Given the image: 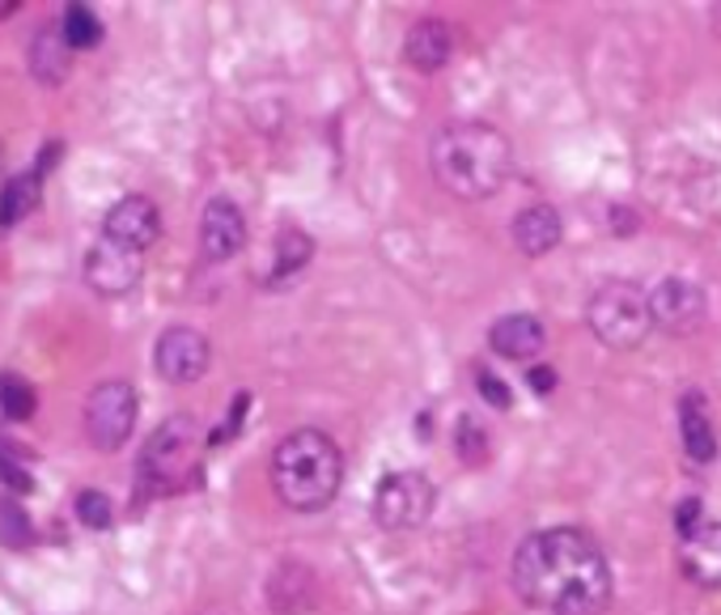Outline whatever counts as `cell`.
<instances>
[{
	"label": "cell",
	"mask_w": 721,
	"mask_h": 615,
	"mask_svg": "<svg viewBox=\"0 0 721 615\" xmlns=\"http://www.w3.org/2000/svg\"><path fill=\"white\" fill-rule=\"evenodd\" d=\"M509 582L518 598L544 615H599L611 603V564L582 527L535 531L518 543Z\"/></svg>",
	"instance_id": "1"
},
{
	"label": "cell",
	"mask_w": 721,
	"mask_h": 615,
	"mask_svg": "<svg viewBox=\"0 0 721 615\" xmlns=\"http://www.w3.org/2000/svg\"><path fill=\"white\" fill-rule=\"evenodd\" d=\"M429 170L450 196L488 199L514 170V144L484 119H454L429 140Z\"/></svg>",
	"instance_id": "2"
},
{
	"label": "cell",
	"mask_w": 721,
	"mask_h": 615,
	"mask_svg": "<svg viewBox=\"0 0 721 615\" xmlns=\"http://www.w3.org/2000/svg\"><path fill=\"white\" fill-rule=\"evenodd\" d=\"M344 484V454L323 429H293L272 454V488L289 509L314 514L335 501Z\"/></svg>",
	"instance_id": "3"
},
{
	"label": "cell",
	"mask_w": 721,
	"mask_h": 615,
	"mask_svg": "<svg viewBox=\"0 0 721 615\" xmlns=\"http://www.w3.org/2000/svg\"><path fill=\"white\" fill-rule=\"evenodd\" d=\"M200 454H204V438H200L195 417L192 412H174L153 429V438L140 450L137 479L153 497L192 488L200 479Z\"/></svg>",
	"instance_id": "4"
},
{
	"label": "cell",
	"mask_w": 721,
	"mask_h": 615,
	"mask_svg": "<svg viewBox=\"0 0 721 615\" xmlns=\"http://www.w3.org/2000/svg\"><path fill=\"white\" fill-rule=\"evenodd\" d=\"M585 323L607 348L633 353L654 332L649 289H641L637 280H607V284H599L590 306H585Z\"/></svg>",
	"instance_id": "5"
},
{
	"label": "cell",
	"mask_w": 721,
	"mask_h": 615,
	"mask_svg": "<svg viewBox=\"0 0 721 615\" xmlns=\"http://www.w3.org/2000/svg\"><path fill=\"white\" fill-rule=\"evenodd\" d=\"M137 391H132V382H123V378H107V382H98L89 399H85V433H89V442L103 450V454H115V450H123V442L132 438V429H137Z\"/></svg>",
	"instance_id": "6"
},
{
	"label": "cell",
	"mask_w": 721,
	"mask_h": 615,
	"mask_svg": "<svg viewBox=\"0 0 721 615\" xmlns=\"http://www.w3.org/2000/svg\"><path fill=\"white\" fill-rule=\"evenodd\" d=\"M433 514V484L424 472H390L374 493V522L383 531H417Z\"/></svg>",
	"instance_id": "7"
},
{
	"label": "cell",
	"mask_w": 721,
	"mask_h": 615,
	"mask_svg": "<svg viewBox=\"0 0 721 615\" xmlns=\"http://www.w3.org/2000/svg\"><path fill=\"white\" fill-rule=\"evenodd\" d=\"M649 314H654V327H663L666 336H696L709 319V298L696 280L663 277L649 289Z\"/></svg>",
	"instance_id": "8"
},
{
	"label": "cell",
	"mask_w": 721,
	"mask_h": 615,
	"mask_svg": "<svg viewBox=\"0 0 721 615\" xmlns=\"http://www.w3.org/2000/svg\"><path fill=\"white\" fill-rule=\"evenodd\" d=\"M213 365V344L204 332L195 327H166L158 336V348H153V369L174 382V387H192L208 374Z\"/></svg>",
	"instance_id": "9"
},
{
	"label": "cell",
	"mask_w": 721,
	"mask_h": 615,
	"mask_svg": "<svg viewBox=\"0 0 721 615\" xmlns=\"http://www.w3.org/2000/svg\"><path fill=\"white\" fill-rule=\"evenodd\" d=\"M140 272H144V255L115 247L111 238H98L89 255H85V284L103 298H123L137 289Z\"/></svg>",
	"instance_id": "10"
},
{
	"label": "cell",
	"mask_w": 721,
	"mask_h": 615,
	"mask_svg": "<svg viewBox=\"0 0 721 615\" xmlns=\"http://www.w3.org/2000/svg\"><path fill=\"white\" fill-rule=\"evenodd\" d=\"M103 238H111L115 247L144 255L158 238H162V213L149 196H123L111 204L107 222H103Z\"/></svg>",
	"instance_id": "11"
},
{
	"label": "cell",
	"mask_w": 721,
	"mask_h": 615,
	"mask_svg": "<svg viewBox=\"0 0 721 615\" xmlns=\"http://www.w3.org/2000/svg\"><path fill=\"white\" fill-rule=\"evenodd\" d=\"M243 247H247V217H243V208L225 196L208 199L204 217H200V251H204V259L225 263Z\"/></svg>",
	"instance_id": "12"
},
{
	"label": "cell",
	"mask_w": 721,
	"mask_h": 615,
	"mask_svg": "<svg viewBox=\"0 0 721 615\" xmlns=\"http://www.w3.org/2000/svg\"><path fill=\"white\" fill-rule=\"evenodd\" d=\"M488 348L501 362H535L548 348V327L539 323V314H527V310L501 314L488 327Z\"/></svg>",
	"instance_id": "13"
},
{
	"label": "cell",
	"mask_w": 721,
	"mask_h": 615,
	"mask_svg": "<svg viewBox=\"0 0 721 615\" xmlns=\"http://www.w3.org/2000/svg\"><path fill=\"white\" fill-rule=\"evenodd\" d=\"M679 569L696 586L721 590V522H700L679 543Z\"/></svg>",
	"instance_id": "14"
},
{
	"label": "cell",
	"mask_w": 721,
	"mask_h": 615,
	"mask_svg": "<svg viewBox=\"0 0 721 615\" xmlns=\"http://www.w3.org/2000/svg\"><path fill=\"white\" fill-rule=\"evenodd\" d=\"M509 238H514V247L527 255V259H544V255H552L560 247L564 222H560V213H556L552 204H530V208H523L514 217Z\"/></svg>",
	"instance_id": "15"
},
{
	"label": "cell",
	"mask_w": 721,
	"mask_h": 615,
	"mask_svg": "<svg viewBox=\"0 0 721 615\" xmlns=\"http://www.w3.org/2000/svg\"><path fill=\"white\" fill-rule=\"evenodd\" d=\"M454 56V30L438 22V18H420L417 26L408 30L403 39V60L417 68V73H442Z\"/></svg>",
	"instance_id": "16"
},
{
	"label": "cell",
	"mask_w": 721,
	"mask_h": 615,
	"mask_svg": "<svg viewBox=\"0 0 721 615\" xmlns=\"http://www.w3.org/2000/svg\"><path fill=\"white\" fill-rule=\"evenodd\" d=\"M679 438H684V454L696 467H709L718 458V433H713V420H709L700 391H688L679 399Z\"/></svg>",
	"instance_id": "17"
},
{
	"label": "cell",
	"mask_w": 721,
	"mask_h": 615,
	"mask_svg": "<svg viewBox=\"0 0 721 615\" xmlns=\"http://www.w3.org/2000/svg\"><path fill=\"white\" fill-rule=\"evenodd\" d=\"M268 603L277 615H302L314 603V573L305 564H280L268 582Z\"/></svg>",
	"instance_id": "18"
},
{
	"label": "cell",
	"mask_w": 721,
	"mask_h": 615,
	"mask_svg": "<svg viewBox=\"0 0 721 615\" xmlns=\"http://www.w3.org/2000/svg\"><path fill=\"white\" fill-rule=\"evenodd\" d=\"M68 64H73V47L64 43V34L56 26H43L30 43V73L43 85H60L68 77Z\"/></svg>",
	"instance_id": "19"
},
{
	"label": "cell",
	"mask_w": 721,
	"mask_h": 615,
	"mask_svg": "<svg viewBox=\"0 0 721 615\" xmlns=\"http://www.w3.org/2000/svg\"><path fill=\"white\" fill-rule=\"evenodd\" d=\"M39 192H43V170L39 166L26 170V174L4 179V187H0V225L9 229V225H18L22 217H30L34 204H39Z\"/></svg>",
	"instance_id": "20"
},
{
	"label": "cell",
	"mask_w": 721,
	"mask_h": 615,
	"mask_svg": "<svg viewBox=\"0 0 721 615\" xmlns=\"http://www.w3.org/2000/svg\"><path fill=\"white\" fill-rule=\"evenodd\" d=\"M310 259H314V238L302 234V229H293V225H284V229L277 234V263H272V280L298 277Z\"/></svg>",
	"instance_id": "21"
},
{
	"label": "cell",
	"mask_w": 721,
	"mask_h": 615,
	"mask_svg": "<svg viewBox=\"0 0 721 615\" xmlns=\"http://www.w3.org/2000/svg\"><path fill=\"white\" fill-rule=\"evenodd\" d=\"M60 34L73 52H85V47H98L103 43V22L89 4H68L64 18H60Z\"/></svg>",
	"instance_id": "22"
},
{
	"label": "cell",
	"mask_w": 721,
	"mask_h": 615,
	"mask_svg": "<svg viewBox=\"0 0 721 615\" xmlns=\"http://www.w3.org/2000/svg\"><path fill=\"white\" fill-rule=\"evenodd\" d=\"M39 408V395L30 387L26 378L18 374H0V412L9 420H30Z\"/></svg>",
	"instance_id": "23"
},
{
	"label": "cell",
	"mask_w": 721,
	"mask_h": 615,
	"mask_svg": "<svg viewBox=\"0 0 721 615\" xmlns=\"http://www.w3.org/2000/svg\"><path fill=\"white\" fill-rule=\"evenodd\" d=\"M454 446H459V458H463L467 467L488 463V429L475 417H463L459 420V433H454Z\"/></svg>",
	"instance_id": "24"
},
{
	"label": "cell",
	"mask_w": 721,
	"mask_h": 615,
	"mask_svg": "<svg viewBox=\"0 0 721 615\" xmlns=\"http://www.w3.org/2000/svg\"><path fill=\"white\" fill-rule=\"evenodd\" d=\"M77 518H82L85 527H94V531H107L115 518L111 501L98 488H85V493H77Z\"/></svg>",
	"instance_id": "25"
},
{
	"label": "cell",
	"mask_w": 721,
	"mask_h": 615,
	"mask_svg": "<svg viewBox=\"0 0 721 615\" xmlns=\"http://www.w3.org/2000/svg\"><path fill=\"white\" fill-rule=\"evenodd\" d=\"M0 539H4L9 548H26L30 543V522H26V514H22V505L0 501Z\"/></svg>",
	"instance_id": "26"
},
{
	"label": "cell",
	"mask_w": 721,
	"mask_h": 615,
	"mask_svg": "<svg viewBox=\"0 0 721 615\" xmlns=\"http://www.w3.org/2000/svg\"><path fill=\"white\" fill-rule=\"evenodd\" d=\"M475 391L484 395L493 408H509V391H505V382H501L493 369H475Z\"/></svg>",
	"instance_id": "27"
},
{
	"label": "cell",
	"mask_w": 721,
	"mask_h": 615,
	"mask_svg": "<svg viewBox=\"0 0 721 615\" xmlns=\"http://www.w3.org/2000/svg\"><path fill=\"white\" fill-rule=\"evenodd\" d=\"M0 479H4L13 493H30V488H34L26 467H18V463L9 458V446H0Z\"/></svg>",
	"instance_id": "28"
},
{
	"label": "cell",
	"mask_w": 721,
	"mask_h": 615,
	"mask_svg": "<svg viewBox=\"0 0 721 615\" xmlns=\"http://www.w3.org/2000/svg\"><path fill=\"white\" fill-rule=\"evenodd\" d=\"M527 382H530V391H539V395L556 391V374H552V369H530Z\"/></svg>",
	"instance_id": "29"
},
{
	"label": "cell",
	"mask_w": 721,
	"mask_h": 615,
	"mask_svg": "<svg viewBox=\"0 0 721 615\" xmlns=\"http://www.w3.org/2000/svg\"><path fill=\"white\" fill-rule=\"evenodd\" d=\"M709 26H713V34L721 39V4H713V13H709Z\"/></svg>",
	"instance_id": "30"
},
{
	"label": "cell",
	"mask_w": 721,
	"mask_h": 615,
	"mask_svg": "<svg viewBox=\"0 0 721 615\" xmlns=\"http://www.w3.org/2000/svg\"><path fill=\"white\" fill-rule=\"evenodd\" d=\"M0 170H4V149H0Z\"/></svg>",
	"instance_id": "31"
}]
</instances>
